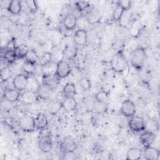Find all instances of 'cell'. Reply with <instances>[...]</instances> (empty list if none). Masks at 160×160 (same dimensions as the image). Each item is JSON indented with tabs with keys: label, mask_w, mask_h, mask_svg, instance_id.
<instances>
[{
	"label": "cell",
	"mask_w": 160,
	"mask_h": 160,
	"mask_svg": "<svg viewBox=\"0 0 160 160\" xmlns=\"http://www.w3.org/2000/svg\"><path fill=\"white\" fill-rule=\"evenodd\" d=\"M109 93L106 91H103V90L99 91L95 94L96 101L101 103L108 104L109 102Z\"/></svg>",
	"instance_id": "26"
},
{
	"label": "cell",
	"mask_w": 160,
	"mask_h": 160,
	"mask_svg": "<svg viewBox=\"0 0 160 160\" xmlns=\"http://www.w3.org/2000/svg\"><path fill=\"white\" fill-rule=\"evenodd\" d=\"M155 134L152 131L146 130L141 134L140 141L144 148H146L151 146L155 140Z\"/></svg>",
	"instance_id": "11"
},
{
	"label": "cell",
	"mask_w": 160,
	"mask_h": 160,
	"mask_svg": "<svg viewBox=\"0 0 160 160\" xmlns=\"http://www.w3.org/2000/svg\"><path fill=\"white\" fill-rule=\"evenodd\" d=\"M39 99L38 93L36 91L25 90L21 94L20 99L25 104H32L35 103Z\"/></svg>",
	"instance_id": "9"
},
{
	"label": "cell",
	"mask_w": 160,
	"mask_h": 160,
	"mask_svg": "<svg viewBox=\"0 0 160 160\" xmlns=\"http://www.w3.org/2000/svg\"><path fill=\"white\" fill-rule=\"evenodd\" d=\"M12 72L8 67H4L1 71V79L2 81H8L11 76Z\"/></svg>",
	"instance_id": "33"
},
{
	"label": "cell",
	"mask_w": 160,
	"mask_h": 160,
	"mask_svg": "<svg viewBox=\"0 0 160 160\" xmlns=\"http://www.w3.org/2000/svg\"><path fill=\"white\" fill-rule=\"evenodd\" d=\"M19 125L21 129H22L24 131H33L36 129L34 124V118L31 116L26 115L20 119Z\"/></svg>",
	"instance_id": "8"
},
{
	"label": "cell",
	"mask_w": 160,
	"mask_h": 160,
	"mask_svg": "<svg viewBox=\"0 0 160 160\" xmlns=\"http://www.w3.org/2000/svg\"><path fill=\"white\" fill-rule=\"evenodd\" d=\"M93 109L96 111V112L101 114L104 112L107 109V104L95 101L93 104Z\"/></svg>",
	"instance_id": "34"
},
{
	"label": "cell",
	"mask_w": 160,
	"mask_h": 160,
	"mask_svg": "<svg viewBox=\"0 0 160 160\" xmlns=\"http://www.w3.org/2000/svg\"><path fill=\"white\" fill-rule=\"evenodd\" d=\"M129 128L134 132H139L146 129V122L144 119L139 116H132L129 121Z\"/></svg>",
	"instance_id": "3"
},
{
	"label": "cell",
	"mask_w": 160,
	"mask_h": 160,
	"mask_svg": "<svg viewBox=\"0 0 160 160\" xmlns=\"http://www.w3.org/2000/svg\"><path fill=\"white\" fill-rule=\"evenodd\" d=\"M146 51L144 48L138 47L132 51L131 54V62L132 66L136 69H141L146 59Z\"/></svg>",
	"instance_id": "1"
},
{
	"label": "cell",
	"mask_w": 160,
	"mask_h": 160,
	"mask_svg": "<svg viewBox=\"0 0 160 160\" xmlns=\"http://www.w3.org/2000/svg\"><path fill=\"white\" fill-rule=\"evenodd\" d=\"M121 113L125 117L131 118L135 115L136 108L134 103L130 99H126L121 104L120 108Z\"/></svg>",
	"instance_id": "4"
},
{
	"label": "cell",
	"mask_w": 160,
	"mask_h": 160,
	"mask_svg": "<svg viewBox=\"0 0 160 160\" xmlns=\"http://www.w3.org/2000/svg\"><path fill=\"white\" fill-rule=\"evenodd\" d=\"M29 49L28 46L24 44H19L15 47L14 52L18 59L25 58Z\"/></svg>",
	"instance_id": "24"
},
{
	"label": "cell",
	"mask_w": 160,
	"mask_h": 160,
	"mask_svg": "<svg viewBox=\"0 0 160 160\" xmlns=\"http://www.w3.org/2000/svg\"><path fill=\"white\" fill-rule=\"evenodd\" d=\"M144 158L148 160H157L159 157V151L156 148L151 146L146 147L142 153Z\"/></svg>",
	"instance_id": "14"
},
{
	"label": "cell",
	"mask_w": 160,
	"mask_h": 160,
	"mask_svg": "<svg viewBox=\"0 0 160 160\" xmlns=\"http://www.w3.org/2000/svg\"><path fill=\"white\" fill-rule=\"evenodd\" d=\"M38 59H39V56L37 52L35 50L29 49L25 58V61L29 62H31L32 64H36Z\"/></svg>",
	"instance_id": "30"
},
{
	"label": "cell",
	"mask_w": 160,
	"mask_h": 160,
	"mask_svg": "<svg viewBox=\"0 0 160 160\" xmlns=\"http://www.w3.org/2000/svg\"><path fill=\"white\" fill-rule=\"evenodd\" d=\"M52 90L53 89H52L49 86L42 83L41 84H40L39 88L37 91L38 96L39 98L43 100H46L50 98Z\"/></svg>",
	"instance_id": "16"
},
{
	"label": "cell",
	"mask_w": 160,
	"mask_h": 160,
	"mask_svg": "<svg viewBox=\"0 0 160 160\" xmlns=\"http://www.w3.org/2000/svg\"><path fill=\"white\" fill-rule=\"evenodd\" d=\"M57 62L51 61L42 66H41V70L42 75H54L56 74L57 68Z\"/></svg>",
	"instance_id": "17"
},
{
	"label": "cell",
	"mask_w": 160,
	"mask_h": 160,
	"mask_svg": "<svg viewBox=\"0 0 160 160\" xmlns=\"http://www.w3.org/2000/svg\"><path fill=\"white\" fill-rule=\"evenodd\" d=\"M62 107L67 112H71L75 110L77 107V102L74 97L65 98L62 102Z\"/></svg>",
	"instance_id": "19"
},
{
	"label": "cell",
	"mask_w": 160,
	"mask_h": 160,
	"mask_svg": "<svg viewBox=\"0 0 160 160\" xmlns=\"http://www.w3.org/2000/svg\"><path fill=\"white\" fill-rule=\"evenodd\" d=\"M4 59L9 64H12L13 63H14L16 60L18 59L15 54L14 49H8L7 50H6L4 54Z\"/></svg>",
	"instance_id": "27"
},
{
	"label": "cell",
	"mask_w": 160,
	"mask_h": 160,
	"mask_svg": "<svg viewBox=\"0 0 160 160\" xmlns=\"http://www.w3.org/2000/svg\"><path fill=\"white\" fill-rule=\"evenodd\" d=\"M59 78L56 74L54 75H42V81L43 84L49 86L52 89H54L58 84Z\"/></svg>",
	"instance_id": "20"
},
{
	"label": "cell",
	"mask_w": 160,
	"mask_h": 160,
	"mask_svg": "<svg viewBox=\"0 0 160 160\" xmlns=\"http://www.w3.org/2000/svg\"><path fill=\"white\" fill-rule=\"evenodd\" d=\"M6 9L10 13L12 14H18L21 11V2L19 0L11 1H9Z\"/></svg>",
	"instance_id": "22"
},
{
	"label": "cell",
	"mask_w": 160,
	"mask_h": 160,
	"mask_svg": "<svg viewBox=\"0 0 160 160\" xmlns=\"http://www.w3.org/2000/svg\"><path fill=\"white\" fill-rule=\"evenodd\" d=\"M71 72L70 65L65 61L61 60L57 63L56 74L59 79L65 78L69 75Z\"/></svg>",
	"instance_id": "6"
},
{
	"label": "cell",
	"mask_w": 160,
	"mask_h": 160,
	"mask_svg": "<svg viewBox=\"0 0 160 160\" xmlns=\"http://www.w3.org/2000/svg\"><path fill=\"white\" fill-rule=\"evenodd\" d=\"M142 155V151L141 149L132 148L129 149L126 153V159L128 160H138L141 159Z\"/></svg>",
	"instance_id": "23"
},
{
	"label": "cell",
	"mask_w": 160,
	"mask_h": 160,
	"mask_svg": "<svg viewBox=\"0 0 160 160\" xmlns=\"http://www.w3.org/2000/svg\"><path fill=\"white\" fill-rule=\"evenodd\" d=\"M78 24V19L73 14H67L63 20V26L68 31L73 30Z\"/></svg>",
	"instance_id": "12"
},
{
	"label": "cell",
	"mask_w": 160,
	"mask_h": 160,
	"mask_svg": "<svg viewBox=\"0 0 160 160\" xmlns=\"http://www.w3.org/2000/svg\"><path fill=\"white\" fill-rule=\"evenodd\" d=\"M38 146L40 150L43 152H48L52 149V142L48 133L45 132L41 135L39 139Z\"/></svg>",
	"instance_id": "5"
},
{
	"label": "cell",
	"mask_w": 160,
	"mask_h": 160,
	"mask_svg": "<svg viewBox=\"0 0 160 160\" xmlns=\"http://www.w3.org/2000/svg\"><path fill=\"white\" fill-rule=\"evenodd\" d=\"M110 64L112 69L117 72H123L128 66L126 58L121 52H118L112 58Z\"/></svg>",
	"instance_id": "2"
},
{
	"label": "cell",
	"mask_w": 160,
	"mask_h": 160,
	"mask_svg": "<svg viewBox=\"0 0 160 160\" xmlns=\"http://www.w3.org/2000/svg\"><path fill=\"white\" fill-rule=\"evenodd\" d=\"M25 3H26L28 8L29 9V10L32 12H35L38 8V4H37L36 1H35L27 0L25 1Z\"/></svg>",
	"instance_id": "37"
},
{
	"label": "cell",
	"mask_w": 160,
	"mask_h": 160,
	"mask_svg": "<svg viewBox=\"0 0 160 160\" xmlns=\"http://www.w3.org/2000/svg\"><path fill=\"white\" fill-rule=\"evenodd\" d=\"M40 84H39L38 80L33 77L32 75L29 76L28 78V83L26 90H30L37 92L38 89L39 88Z\"/></svg>",
	"instance_id": "25"
},
{
	"label": "cell",
	"mask_w": 160,
	"mask_h": 160,
	"mask_svg": "<svg viewBox=\"0 0 160 160\" xmlns=\"http://www.w3.org/2000/svg\"><path fill=\"white\" fill-rule=\"evenodd\" d=\"M28 76L26 74L21 73L16 74L12 80L14 88L19 91L26 90L28 83Z\"/></svg>",
	"instance_id": "7"
},
{
	"label": "cell",
	"mask_w": 160,
	"mask_h": 160,
	"mask_svg": "<svg viewBox=\"0 0 160 160\" xmlns=\"http://www.w3.org/2000/svg\"><path fill=\"white\" fill-rule=\"evenodd\" d=\"M61 147L64 152H74L77 148V144L71 138L68 137L62 141Z\"/></svg>",
	"instance_id": "13"
},
{
	"label": "cell",
	"mask_w": 160,
	"mask_h": 160,
	"mask_svg": "<svg viewBox=\"0 0 160 160\" xmlns=\"http://www.w3.org/2000/svg\"><path fill=\"white\" fill-rule=\"evenodd\" d=\"M34 124L35 128L37 129L42 130L46 129L48 124V121L46 116L42 112L38 113L34 118Z\"/></svg>",
	"instance_id": "15"
},
{
	"label": "cell",
	"mask_w": 160,
	"mask_h": 160,
	"mask_svg": "<svg viewBox=\"0 0 160 160\" xmlns=\"http://www.w3.org/2000/svg\"><path fill=\"white\" fill-rule=\"evenodd\" d=\"M35 64L25 61L22 64V71L27 76H31L35 72Z\"/></svg>",
	"instance_id": "28"
},
{
	"label": "cell",
	"mask_w": 160,
	"mask_h": 160,
	"mask_svg": "<svg viewBox=\"0 0 160 160\" xmlns=\"http://www.w3.org/2000/svg\"><path fill=\"white\" fill-rule=\"evenodd\" d=\"M124 12L125 11L119 5L117 4L113 11V12H112L113 19L116 21H121Z\"/></svg>",
	"instance_id": "31"
},
{
	"label": "cell",
	"mask_w": 160,
	"mask_h": 160,
	"mask_svg": "<svg viewBox=\"0 0 160 160\" xmlns=\"http://www.w3.org/2000/svg\"><path fill=\"white\" fill-rule=\"evenodd\" d=\"M74 42L76 45L82 46L87 43L88 34L87 31L84 29H78L74 35Z\"/></svg>",
	"instance_id": "10"
},
{
	"label": "cell",
	"mask_w": 160,
	"mask_h": 160,
	"mask_svg": "<svg viewBox=\"0 0 160 160\" xmlns=\"http://www.w3.org/2000/svg\"><path fill=\"white\" fill-rule=\"evenodd\" d=\"M61 107L62 102H59L57 99L51 101L48 104V109L49 111V112L52 114H56L57 112H58Z\"/></svg>",
	"instance_id": "29"
},
{
	"label": "cell",
	"mask_w": 160,
	"mask_h": 160,
	"mask_svg": "<svg viewBox=\"0 0 160 160\" xmlns=\"http://www.w3.org/2000/svg\"><path fill=\"white\" fill-rule=\"evenodd\" d=\"M76 6L78 11H82L89 8V3L88 1H78L76 3Z\"/></svg>",
	"instance_id": "38"
},
{
	"label": "cell",
	"mask_w": 160,
	"mask_h": 160,
	"mask_svg": "<svg viewBox=\"0 0 160 160\" xmlns=\"http://www.w3.org/2000/svg\"><path fill=\"white\" fill-rule=\"evenodd\" d=\"M76 92V88L74 83L68 82L64 86L62 89V94L65 98H72L74 97Z\"/></svg>",
	"instance_id": "21"
},
{
	"label": "cell",
	"mask_w": 160,
	"mask_h": 160,
	"mask_svg": "<svg viewBox=\"0 0 160 160\" xmlns=\"http://www.w3.org/2000/svg\"><path fill=\"white\" fill-rule=\"evenodd\" d=\"M79 86H81V88L83 89V90H87L88 89L90 86H91V82L89 80L88 78L84 77L82 78L80 80H79Z\"/></svg>",
	"instance_id": "36"
},
{
	"label": "cell",
	"mask_w": 160,
	"mask_h": 160,
	"mask_svg": "<svg viewBox=\"0 0 160 160\" xmlns=\"http://www.w3.org/2000/svg\"><path fill=\"white\" fill-rule=\"evenodd\" d=\"M4 99L11 102H14L18 101L21 98V94L19 91L14 89H9L6 90L4 93Z\"/></svg>",
	"instance_id": "18"
},
{
	"label": "cell",
	"mask_w": 160,
	"mask_h": 160,
	"mask_svg": "<svg viewBox=\"0 0 160 160\" xmlns=\"http://www.w3.org/2000/svg\"><path fill=\"white\" fill-rule=\"evenodd\" d=\"M131 1H126V0H121L118 1L117 2V4L119 5L124 11H127L129 10L131 7Z\"/></svg>",
	"instance_id": "35"
},
{
	"label": "cell",
	"mask_w": 160,
	"mask_h": 160,
	"mask_svg": "<svg viewBox=\"0 0 160 160\" xmlns=\"http://www.w3.org/2000/svg\"><path fill=\"white\" fill-rule=\"evenodd\" d=\"M76 48L74 46H67L62 52V54L68 58H72L75 56Z\"/></svg>",
	"instance_id": "32"
}]
</instances>
